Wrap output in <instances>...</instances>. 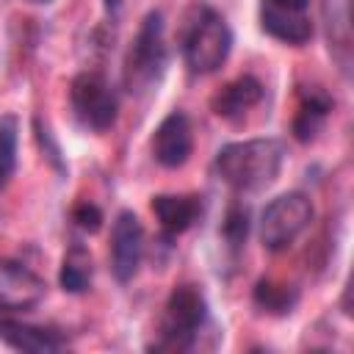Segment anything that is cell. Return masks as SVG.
<instances>
[{
	"mask_svg": "<svg viewBox=\"0 0 354 354\" xmlns=\"http://www.w3.org/2000/svg\"><path fill=\"white\" fill-rule=\"evenodd\" d=\"M221 232H224V238H227V243L232 249H241L246 243V235H249V210L243 205H232L227 210Z\"/></svg>",
	"mask_w": 354,
	"mask_h": 354,
	"instance_id": "ac0fdd59",
	"label": "cell"
},
{
	"mask_svg": "<svg viewBox=\"0 0 354 354\" xmlns=\"http://www.w3.org/2000/svg\"><path fill=\"white\" fill-rule=\"evenodd\" d=\"M144 227L133 210H122L111 230V271L119 282H130L141 266Z\"/></svg>",
	"mask_w": 354,
	"mask_h": 354,
	"instance_id": "52a82bcc",
	"label": "cell"
},
{
	"mask_svg": "<svg viewBox=\"0 0 354 354\" xmlns=\"http://www.w3.org/2000/svg\"><path fill=\"white\" fill-rule=\"evenodd\" d=\"M72 221H75L83 232L94 235V232H100V227H102V213H100L97 205L80 202V205H75V210H72Z\"/></svg>",
	"mask_w": 354,
	"mask_h": 354,
	"instance_id": "ffe728a7",
	"label": "cell"
},
{
	"mask_svg": "<svg viewBox=\"0 0 354 354\" xmlns=\"http://www.w3.org/2000/svg\"><path fill=\"white\" fill-rule=\"evenodd\" d=\"M91 274H94L91 254H88L83 246H72V249L64 254L58 282H61V288H64L66 293H83V290H88V285H91Z\"/></svg>",
	"mask_w": 354,
	"mask_h": 354,
	"instance_id": "9a60e30c",
	"label": "cell"
},
{
	"mask_svg": "<svg viewBox=\"0 0 354 354\" xmlns=\"http://www.w3.org/2000/svg\"><path fill=\"white\" fill-rule=\"evenodd\" d=\"M332 105L335 102H332V97L324 88H318V86L304 88L301 91V105H299L296 119H293V136H296V141H301V144L313 141L318 136L324 119L329 116Z\"/></svg>",
	"mask_w": 354,
	"mask_h": 354,
	"instance_id": "5bb4252c",
	"label": "cell"
},
{
	"mask_svg": "<svg viewBox=\"0 0 354 354\" xmlns=\"http://www.w3.org/2000/svg\"><path fill=\"white\" fill-rule=\"evenodd\" d=\"M102 3H105V8H108V11H116L122 0H102Z\"/></svg>",
	"mask_w": 354,
	"mask_h": 354,
	"instance_id": "7402d4cb",
	"label": "cell"
},
{
	"mask_svg": "<svg viewBox=\"0 0 354 354\" xmlns=\"http://www.w3.org/2000/svg\"><path fill=\"white\" fill-rule=\"evenodd\" d=\"M17 144H19V119L14 113L0 116V191L11 183L17 171Z\"/></svg>",
	"mask_w": 354,
	"mask_h": 354,
	"instance_id": "e0dca14e",
	"label": "cell"
},
{
	"mask_svg": "<svg viewBox=\"0 0 354 354\" xmlns=\"http://www.w3.org/2000/svg\"><path fill=\"white\" fill-rule=\"evenodd\" d=\"M277 3H285V6H293V8H304V11L310 6V0H277Z\"/></svg>",
	"mask_w": 354,
	"mask_h": 354,
	"instance_id": "44dd1931",
	"label": "cell"
},
{
	"mask_svg": "<svg viewBox=\"0 0 354 354\" xmlns=\"http://www.w3.org/2000/svg\"><path fill=\"white\" fill-rule=\"evenodd\" d=\"M260 28L271 39L293 47H301L313 39L310 14L304 8H293L277 0H260Z\"/></svg>",
	"mask_w": 354,
	"mask_h": 354,
	"instance_id": "30bf717a",
	"label": "cell"
},
{
	"mask_svg": "<svg viewBox=\"0 0 354 354\" xmlns=\"http://www.w3.org/2000/svg\"><path fill=\"white\" fill-rule=\"evenodd\" d=\"M152 158L166 166V169H180L194 149V136H191V122L183 111H171L169 116L160 119V124L152 133Z\"/></svg>",
	"mask_w": 354,
	"mask_h": 354,
	"instance_id": "9c48e42d",
	"label": "cell"
},
{
	"mask_svg": "<svg viewBox=\"0 0 354 354\" xmlns=\"http://www.w3.org/2000/svg\"><path fill=\"white\" fill-rule=\"evenodd\" d=\"M285 163V144L279 138H246L224 144L216 155V174L241 194L268 188Z\"/></svg>",
	"mask_w": 354,
	"mask_h": 354,
	"instance_id": "6da1fadb",
	"label": "cell"
},
{
	"mask_svg": "<svg viewBox=\"0 0 354 354\" xmlns=\"http://www.w3.org/2000/svg\"><path fill=\"white\" fill-rule=\"evenodd\" d=\"M260 100H263V83L257 77H252V75H241L232 83L221 86L210 97V108L221 119H238L241 113H246Z\"/></svg>",
	"mask_w": 354,
	"mask_h": 354,
	"instance_id": "7c38bea8",
	"label": "cell"
},
{
	"mask_svg": "<svg viewBox=\"0 0 354 354\" xmlns=\"http://www.w3.org/2000/svg\"><path fill=\"white\" fill-rule=\"evenodd\" d=\"M207 321V299L196 285H177L166 299L160 340L155 351H188L196 343L202 324Z\"/></svg>",
	"mask_w": 354,
	"mask_h": 354,
	"instance_id": "3957f363",
	"label": "cell"
},
{
	"mask_svg": "<svg viewBox=\"0 0 354 354\" xmlns=\"http://www.w3.org/2000/svg\"><path fill=\"white\" fill-rule=\"evenodd\" d=\"M69 102H72V111L80 119V124L88 130L102 133L116 124L119 100H116V91L111 88V83L100 72L75 75V80L69 86Z\"/></svg>",
	"mask_w": 354,
	"mask_h": 354,
	"instance_id": "8992f818",
	"label": "cell"
},
{
	"mask_svg": "<svg viewBox=\"0 0 354 354\" xmlns=\"http://www.w3.org/2000/svg\"><path fill=\"white\" fill-rule=\"evenodd\" d=\"M152 213L166 235H180L185 232L202 213L199 196H185V194H158L152 196Z\"/></svg>",
	"mask_w": 354,
	"mask_h": 354,
	"instance_id": "4fadbf2b",
	"label": "cell"
},
{
	"mask_svg": "<svg viewBox=\"0 0 354 354\" xmlns=\"http://www.w3.org/2000/svg\"><path fill=\"white\" fill-rule=\"evenodd\" d=\"M252 296H254V304L271 315H288L299 301V290L293 285H282L274 279H260Z\"/></svg>",
	"mask_w": 354,
	"mask_h": 354,
	"instance_id": "2e32d148",
	"label": "cell"
},
{
	"mask_svg": "<svg viewBox=\"0 0 354 354\" xmlns=\"http://www.w3.org/2000/svg\"><path fill=\"white\" fill-rule=\"evenodd\" d=\"M166 61H169V53H166V41H163V14L149 11L124 55V69H122L124 88L130 94L149 91L163 77Z\"/></svg>",
	"mask_w": 354,
	"mask_h": 354,
	"instance_id": "7a4b0ae2",
	"label": "cell"
},
{
	"mask_svg": "<svg viewBox=\"0 0 354 354\" xmlns=\"http://www.w3.org/2000/svg\"><path fill=\"white\" fill-rule=\"evenodd\" d=\"M47 293L44 279L30 271L28 266L0 257V310L6 313H25L33 310Z\"/></svg>",
	"mask_w": 354,
	"mask_h": 354,
	"instance_id": "ba28073f",
	"label": "cell"
},
{
	"mask_svg": "<svg viewBox=\"0 0 354 354\" xmlns=\"http://www.w3.org/2000/svg\"><path fill=\"white\" fill-rule=\"evenodd\" d=\"M33 133H36V141H39V149L44 152V158L58 169V171H66V166H64V158H61V147L55 144V138H53V133H50V127L36 116L33 119Z\"/></svg>",
	"mask_w": 354,
	"mask_h": 354,
	"instance_id": "d6986e66",
	"label": "cell"
},
{
	"mask_svg": "<svg viewBox=\"0 0 354 354\" xmlns=\"http://www.w3.org/2000/svg\"><path fill=\"white\" fill-rule=\"evenodd\" d=\"M28 3H36V6H47V3H53V0H28Z\"/></svg>",
	"mask_w": 354,
	"mask_h": 354,
	"instance_id": "603a6c76",
	"label": "cell"
},
{
	"mask_svg": "<svg viewBox=\"0 0 354 354\" xmlns=\"http://www.w3.org/2000/svg\"><path fill=\"white\" fill-rule=\"evenodd\" d=\"M232 50V30L227 19L213 8H199L183 36V58L191 72L210 75L216 72Z\"/></svg>",
	"mask_w": 354,
	"mask_h": 354,
	"instance_id": "277c9868",
	"label": "cell"
},
{
	"mask_svg": "<svg viewBox=\"0 0 354 354\" xmlns=\"http://www.w3.org/2000/svg\"><path fill=\"white\" fill-rule=\"evenodd\" d=\"M0 340L17 351H30V354H50L64 348V337L55 329L22 324L17 318H8L6 310H0Z\"/></svg>",
	"mask_w": 354,
	"mask_h": 354,
	"instance_id": "8fae6325",
	"label": "cell"
},
{
	"mask_svg": "<svg viewBox=\"0 0 354 354\" xmlns=\"http://www.w3.org/2000/svg\"><path fill=\"white\" fill-rule=\"evenodd\" d=\"M313 202L301 191H288L271 199L260 213V243L268 252L288 249L313 221Z\"/></svg>",
	"mask_w": 354,
	"mask_h": 354,
	"instance_id": "5b68a950",
	"label": "cell"
}]
</instances>
